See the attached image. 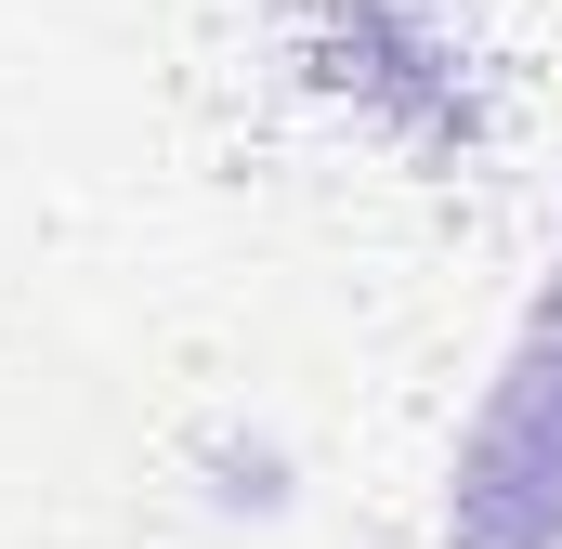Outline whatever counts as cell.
Here are the masks:
<instances>
[{
  "mask_svg": "<svg viewBox=\"0 0 562 549\" xmlns=\"http://www.w3.org/2000/svg\"><path fill=\"white\" fill-rule=\"evenodd\" d=\"M445 549H562V274L537 301V327L510 340L471 445H458Z\"/></svg>",
  "mask_w": 562,
  "mask_h": 549,
  "instance_id": "obj_1",
  "label": "cell"
}]
</instances>
